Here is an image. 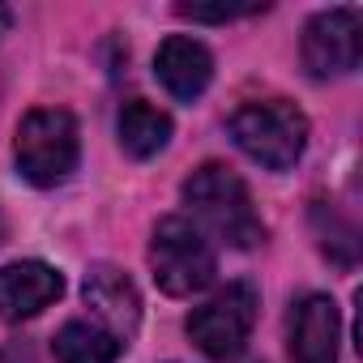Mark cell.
<instances>
[{"label": "cell", "instance_id": "obj_1", "mask_svg": "<svg viewBox=\"0 0 363 363\" xmlns=\"http://www.w3.org/2000/svg\"><path fill=\"white\" fill-rule=\"evenodd\" d=\"M184 201L231 248H257L265 240V223L252 206L248 184L223 162H206L184 179Z\"/></svg>", "mask_w": 363, "mask_h": 363}, {"label": "cell", "instance_id": "obj_2", "mask_svg": "<svg viewBox=\"0 0 363 363\" xmlns=\"http://www.w3.org/2000/svg\"><path fill=\"white\" fill-rule=\"evenodd\" d=\"M231 137L265 171H291L308 150V116L286 99H257L231 116Z\"/></svg>", "mask_w": 363, "mask_h": 363}, {"label": "cell", "instance_id": "obj_3", "mask_svg": "<svg viewBox=\"0 0 363 363\" xmlns=\"http://www.w3.org/2000/svg\"><path fill=\"white\" fill-rule=\"evenodd\" d=\"M150 274L158 282V291L167 295H201L214 274H218V257L214 244L206 240V231L189 218H158L154 235H150Z\"/></svg>", "mask_w": 363, "mask_h": 363}, {"label": "cell", "instance_id": "obj_4", "mask_svg": "<svg viewBox=\"0 0 363 363\" xmlns=\"http://www.w3.org/2000/svg\"><path fill=\"white\" fill-rule=\"evenodd\" d=\"M18 171L30 179L35 189H56L77 171L82 158V133L77 120L60 107H39L18 124Z\"/></svg>", "mask_w": 363, "mask_h": 363}, {"label": "cell", "instance_id": "obj_5", "mask_svg": "<svg viewBox=\"0 0 363 363\" xmlns=\"http://www.w3.org/2000/svg\"><path fill=\"white\" fill-rule=\"evenodd\" d=\"M257 303L261 299L252 282H231L227 291H218L210 303H201L189 316V337L210 359H235L257 325Z\"/></svg>", "mask_w": 363, "mask_h": 363}, {"label": "cell", "instance_id": "obj_6", "mask_svg": "<svg viewBox=\"0 0 363 363\" xmlns=\"http://www.w3.org/2000/svg\"><path fill=\"white\" fill-rule=\"evenodd\" d=\"M359 52H363V22H359V9L350 5L325 9L303 26V69L320 82L354 73Z\"/></svg>", "mask_w": 363, "mask_h": 363}, {"label": "cell", "instance_id": "obj_7", "mask_svg": "<svg viewBox=\"0 0 363 363\" xmlns=\"http://www.w3.org/2000/svg\"><path fill=\"white\" fill-rule=\"evenodd\" d=\"M82 295H86V308H94V316H99L94 325H103L107 333H116L128 346V337L141 325V295H137L133 278L116 265H94L86 274Z\"/></svg>", "mask_w": 363, "mask_h": 363}, {"label": "cell", "instance_id": "obj_8", "mask_svg": "<svg viewBox=\"0 0 363 363\" xmlns=\"http://www.w3.org/2000/svg\"><path fill=\"white\" fill-rule=\"evenodd\" d=\"M291 363H337L342 316L329 295H303L291 308Z\"/></svg>", "mask_w": 363, "mask_h": 363}, {"label": "cell", "instance_id": "obj_9", "mask_svg": "<svg viewBox=\"0 0 363 363\" xmlns=\"http://www.w3.org/2000/svg\"><path fill=\"white\" fill-rule=\"evenodd\" d=\"M65 291L60 269L48 261H13L0 269V320H26L56 303Z\"/></svg>", "mask_w": 363, "mask_h": 363}, {"label": "cell", "instance_id": "obj_10", "mask_svg": "<svg viewBox=\"0 0 363 363\" xmlns=\"http://www.w3.org/2000/svg\"><path fill=\"white\" fill-rule=\"evenodd\" d=\"M154 73H158V82L167 86L171 99L193 103V99L206 94V86L214 77V56L206 52V43H197L189 35H171L154 56Z\"/></svg>", "mask_w": 363, "mask_h": 363}, {"label": "cell", "instance_id": "obj_11", "mask_svg": "<svg viewBox=\"0 0 363 363\" xmlns=\"http://www.w3.org/2000/svg\"><path fill=\"white\" fill-rule=\"evenodd\" d=\"M116 133H120L124 154H133V158H154V154L167 150V141H171V116L158 111V107L145 103V99H128V103L120 107Z\"/></svg>", "mask_w": 363, "mask_h": 363}, {"label": "cell", "instance_id": "obj_12", "mask_svg": "<svg viewBox=\"0 0 363 363\" xmlns=\"http://www.w3.org/2000/svg\"><path fill=\"white\" fill-rule=\"evenodd\" d=\"M52 350H56V363H116L124 354V342L94 320H69L56 333Z\"/></svg>", "mask_w": 363, "mask_h": 363}, {"label": "cell", "instance_id": "obj_13", "mask_svg": "<svg viewBox=\"0 0 363 363\" xmlns=\"http://www.w3.org/2000/svg\"><path fill=\"white\" fill-rule=\"evenodd\" d=\"M175 13L189 22H235V18L265 13V5H175Z\"/></svg>", "mask_w": 363, "mask_h": 363}, {"label": "cell", "instance_id": "obj_14", "mask_svg": "<svg viewBox=\"0 0 363 363\" xmlns=\"http://www.w3.org/2000/svg\"><path fill=\"white\" fill-rule=\"evenodd\" d=\"M0 363H39V354L30 342H5L0 346Z\"/></svg>", "mask_w": 363, "mask_h": 363}, {"label": "cell", "instance_id": "obj_15", "mask_svg": "<svg viewBox=\"0 0 363 363\" xmlns=\"http://www.w3.org/2000/svg\"><path fill=\"white\" fill-rule=\"evenodd\" d=\"M9 26H13V13H9L5 5H0V35H9Z\"/></svg>", "mask_w": 363, "mask_h": 363}, {"label": "cell", "instance_id": "obj_16", "mask_svg": "<svg viewBox=\"0 0 363 363\" xmlns=\"http://www.w3.org/2000/svg\"><path fill=\"white\" fill-rule=\"evenodd\" d=\"M0 231H5V227H0Z\"/></svg>", "mask_w": 363, "mask_h": 363}]
</instances>
